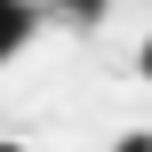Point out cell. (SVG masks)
<instances>
[{
  "mask_svg": "<svg viewBox=\"0 0 152 152\" xmlns=\"http://www.w3.org/2000/svg\"><path fill=\"white\" fill-rule=\"evenodd\" d=\"M32 24H40V8H32V0H0V64H8V56H24Z\"/></svg>",
  "mask_w": 152,
  "mask_h": 152,
  "instance_id": "1",
  "label": "cell"
},
{
  "mask_svg": "<svg viewBox=\"0 0 152 152\" xmlns=\"http://www.w3.org/2000/svg\"><path fill=\"white\" fill-rule=\"evenodd\" d=\"M56 8H64L72 24H104V0H56Z\"/></svg>",
  "mask_w": 152,
  "mask_h": 152,
  "instance_id": "2",
  "label": "cell"
},
{
  "mask_svg": "<svg viewBox=\"0 0 152 152\" xmlns=\"http://www.w3.org/2000/svg\"><path fill=\"white\" fill-rule=\"evenodd\" d=\"M112 152H152V136H144V128H136V136H120V144H112Z\"/></svg>",
  "mask_w": 152,
  "mask_h": 152,
  "instance_id": "3",
  "label": "cell"
},
{
  "mask_svg": "<svg viewBox=\"0 0 152 152\" xmlns=\"http://www.w3.org/2000/svg\"><path fill=\"white\" fill-rule=\"evenodd\" d=\"M144 80H152V40H144Z\"/></svg>",
  "mask_w": 152,
  "mask_h": 152,
  "instance_id": "4",
  "label": "cell"
}]
</instances>
